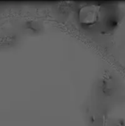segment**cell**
<instances>
[{
	"label": "cell",
	"instance_id": "6da1fadb",
	"mask_svg": "<svg viewBox=\"0 0 125 126\" xmlns=\"http://www.w3.org/2000/svg\"><path fill=\"white\" fill-rule=\"evenodd\" d=\"M85 13V18L88 23H94L97 21L99 18V10L97 7H89L87 8V11Z\"/></svg>",
	"mask_w": 125,
	"mask_h": 126
}]
</instances>
